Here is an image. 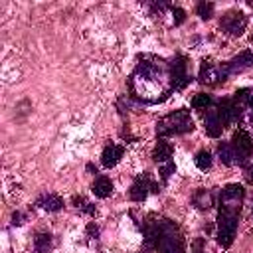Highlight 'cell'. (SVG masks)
<instances>
[{
	"mask_svg": "<svg viewBox=\"0 0 253 253\" xmlns=\"http://www.w3.org/2000/svg\"><path fill=\"white\" fill-rule=\"evenodd\" d=\"M170 12H172V20H174V26H180V24L186 20V12H184L180 6H170Z\"/></svg>",
	"mask_w": 253,
	"mask_h": 253,
	"instance_id": "cell-24",
	"label": "cell"
},
{
	"mask_svg": "<svg viewBox=\"0 0 253 253\" xmlns=\"http://www.w3.org/2000/svg\"><path fill=\"white\" fill-rule=\"evenodd\" d=\"M245 190L239 184H227L219 194V211H217V243L229 247L235 237Z\"/></svg>",
	"mask_w": 253,
	"mask_h": 253,
	"instance_id": "cell-2",
	"label": "cell"
},
{
	"mask_svg": "<svg viewBox=\"0 0 253 253\" xmlns=\"http://www.w3.org/2000/svg\"><path fill=\"white\" fill-rule=\"evenodd\" d=\"M245 178H247V182H251V184H253V164L245 168Z\"/></svg>",
	"mask_w": 253,
	"mask_h": 253,
	"instance_id": "cell-27",
	"label": "cell"
},
{
	"mask_svg": "<svg viewBox=\"0 0 253 253\" xmlns=\"http://www.w3.org/2000/svg\"><path fill=\"white\" fill-rule=\"evenodd\" d=\"M227 79V73H225V67L223 63H217L213 59H204L202 65H200V73H198V81L202 85H208V87H215L219 83H223Z\"/></svg>",
	"mask_w": 253,
	"mask_h": 253,
	"instance_id": "cell-6",
	"label": "cell"
},
{
	"mask_svg": "<svg viewBox=\"0 0 253 253\" xmlns=\"http://www.w3.org/2000/svg\"><path fill=\"white\" fill-rule=\"evenodd\" d=\"M251 6H253V2H251Z\"/></svg>",
	"mask_w": 253,
	"mask_h": 253,
	"instance_id": "cell-30",
	"label": "cell"
},
{
	"mask_svg": "<svg viewBox=\"0 0 253 253\" xmlns=\"http://www.w3.org/2000/svg\"><path fill=\"white\" fill-rule=\"evenodd\" d=\"M150 192L158 194L160 192V186H158V182L152 180V176L148 172H144V174H138L134 178V182H132V186L128 190V196H130L132 202H142V200H146V196Z\"/></svg>",
	"mask_w": 253,
	"mask_h": 253,
	"instance_id": "cell-9",
	"label": "cell"
},
{
	"mask_svg": "<svg viewBox=\"0 0 253 253\" xmlns=\"http://www.w3.org/2000/svg\"><path fill=\"white\" fill-rule=\"evenodd\" d=\"M196 12H198V16H200L202 20H210V18L213 16V4H211V2H200V4L196 6Z\"/></svg>",
	"mask_w": 253,
	"mask_h": 253,
	"instance_id": "cell-22",
	"label": "cell"
},
{
	"mask_svg": "<svg viewBox=\"0 0 253 253\" xmlns=\"http://www.w3.org/2000/svg\"><path fill=\"white\" fill-rule=\"evenodd\" d=\"M192 249H194V253H206V251H204V239L198 237V239L192 243Z\"/></svg>",
	"mask_w": 253,
	"mask_h": 253,
	"instance_id": "cell-26",
	"label": "cell"
},
{
	"mask_svg": "<svg viewBox=\"0 0 253 253\" xmlns=\"http://www.w3.org/2000/svg\"><path fill=\"white\" fill-rule=\"evenodd\" d=\"M192 107L196 111H208V109L213 107V99L208 93H196L194 99H192Z\"/></svg>",
	"mask_w": 253,
	"mask_h": 253,
	"instance_id": "cell-19",
	"label": "cell"
},
{
	"mask_svg": "<svg viewBox=\"0 0 253 253\" xmlns=\"http://www.w3.org/2000/svg\"><path fill=\"white\" fill-rule=\"evenodd\" d=\"M142 231L146 243L158 253H186V239L172 219L152 213L144 219Z\"/></svg>",
	"mask_w": 253,
	"mask_h": 253,
	"instance_id": "cell-3",
	"label": "cell"
},
{
	"mask_svg": "<svg viewBox=\"0 0 253 253\" xmlns=\"http://www.w3.org/2000/svg\"><path fill=\"white\" fill-rule=\"evenodd\" d=\"M229 144H231L233 154H235V164L243 166V164L251 158V154H253V140H251L249 132L243 130V128H237V130L233 132Z\"/></svg>",
	"mask_w": 253,
	"mask_h": 253,
	"instance_id": "cell-7",
	"label": "cell"
},
{
	"mask_svg": "<svg viewBox=\"0 0 253 253\" xmlns=\"http://www.w3.org/2000/svg\"><path fill=\"white\" fill-rule=\"evenodd\" d=\"M223 67H225L227 77H229V75H235V73H241V71H245V69H249V67H253V51H249V49L241 51L239 55H235V57H231L229 61H225Z\"/></svg>",
	"mask_w": 253,
	"mask_h": 253,
	"instance_id": "cell-12",
	"label": "cell"
},
{
	"mask_svg": "<svg viewBox=\"0 0 253 253\" xmlns=\"http://www.w3.org/2000/svg\"><path fill=\"white\" fill-rule=\"evenodd\" d=\"M194 162H196V166H198L200 170H210V168H211V154H210L208 150H200V152L196 154Z\"/></svg>",
	"mask_w": 253,
	"mask_h": 253,
	"instance_id": "cell-21",
	"label": "cell"
},
{
	"mask_svg": "<svg viewBox=\"0 0 253 253\" xmlns=\"http://www.w3.org/2000/svg\"><path fill=\"white\" fill-rule=\"evenodd\" d=\"M87 170H91V172H95V174H97V168H95L93 164H87Z\"/></svg>",
	"mask_w": 253,
	"mask_h": 253,
	"instance_id": "cell-29",
	"label": "cell"
},
{
	"mask_svg": "<svg viewBox=\"0 0 253 253\" xmlns=\"http://www.w3.org/2000/svg\"><path fill=\"white\" fill-rule=\"evenodd\" d=\"M219 28L229 36H241L247 28V16L241 10H227L219 18Z\"/></svg>",
	"mask_w": 253,
	"mask_h": 253,
	"instance_id": "cell-10",
	"label": "cell"
},
{
	"mask_svg": "<svg viewBox=\"0 0 253 253\" xmlns=\"http://www.w3.org/2000/svg\"><path fill=\"white\" fill-rule=\"evenodd\" d=\"M188 65H190L188 57H184V55H174L170 59V79H172V89L174 91H182L192 81Z\"/></svg>",
	"mask_w": 253,
	"mask_h": 253,
	"instance_id": "cell-8",
	"label": "cell"
},
{
	"mask_svg": "<svg viewBox=\"0 0 253 253\" xmlns=\"http://www.w3.org/2000/svg\"><path fill=\"white\" fill-rule=\"evenodd\" d=\"M217 156L225 166H233L235 164V154H233V148H231L229 142H219L217 144Z\"/></svg>",
	"mask_w": 253,
	"mask_h": 253,
	"instance_id": "cell-18",
	"label": "cell"
},
{
	"mask_svg": "<svg viewBox=\"0 0 253 253\" xmlns=\"http://www.w3.org/2000/svg\"><path fill=\"white\" fill-rule=\"evenodd\" d=\"M233 117L239 125H253V89H237L231 97Z\"/></svg>",
	"mask_w": 253,
	"mask_h": 253,
	"instance_id": "cell-5",
	"label": "cell"
},
{
	"mask_svg": "<svg viewBox=\"0 0 253 253\" xmlns=\"http://www.w3.org/2000/svg\"><path fill=\"white\" fill-rule=\"evenodd\" d=\"M174 170H176V166H174V162H172V160L164 162V164L160 166V178L166 182V180L170 178V174H174Z\"/></svg>",
	"mask_w": 253,
	"mask_h": 253,
	"instance_id": "cell-25",
	"label": "cell"
},
{
	"mask_svg": "<svg viewBox=\"0 0 253 253\" xmlns=\"http://www.w3.org/2000/svg\"><path fill=\"white\" fill-rule=\"evenodd\" d=\"M93 194L97 198H109L113 194V182L107 176H97L93 182Z\"/></svg>",
	"mask_w": 253,
	"mask_h": 253,
	"instance_id": "cell-17",
	"label": "cell"
},
{
	"mask_svg": "<svg viewBox=\"0 0 253 253\" xmlns=\"http://www.w3.org/2000/svg\"><path fill=\"white\" fill-rule=\"evenodd\" d=\"M34 249H36V253H47L51 249V235L49 233H38L34 239Z\"/></svg>",
	"mask_w": 253,
	"mask_h": 253,
	"instance_id": "cell-20",
	"label": "cell"
},
{
	"mask_svg": "<svg viewBox=\"0 0 253 253\" xmlns=\"http://www.w3.org/2000/svg\"><path fill=\"white\" fill-rule=\"evenodd\" d=\"M73 204H75V208H81V210H83V211H87V213H95L93 204H91V202H87L83 196H75V198H73Z\"/></svg>",
	"mask_w": 253,
	"mask_h": 253,
	"instance_id": "cell-23",
	"label": "cell"
},
{
	"mask_svg": "<svg viewBox=\"0 0 253 253\" xmlns=\"http://www.w3.org/2000/svg\"><path fill=\"white\" fill-rule=\"evenodd\" d=\"M12 223H14V225H20V223H22V213H20V211H16V213L12 215Z\"/></svg>",
	"mask_w": 253,
	"mask_h": 253,
	"instance_id": "cell-28",
	"label": "cell"
},
{
	"mask_svg": "<svg viewBox=\"0 0 253 253\" xmlns=\"http://www.w3.org/2000/svg\"><path fill=\"white\" fill-rule=\"evenodd\" d=\"M204 128H206V134L211 136V138H217V136L223 132L225 123H223V119L219 117L217 107H211V109L206 111V115H204Z\"/></svg>",
	"mask_w": 253,
	"mask_h": 253,
	"instance_id": "cell-11",
	"label": "cell"
},
{
	"mask_svg": "<svg viewBox=\"0 0 253 253\" xmlns=\"http://www.w3.org/2000/svg\"><path fill=\"white\" fill-rule=\"evenodd\" d=\"M128 91L136 101L146 105L166 101L174 91L170 61L156 55H142L128 77Z\"/></svg>",
	"mask_w": 253,
	"mask_h": 253,
	"instance_id": "cell-1",
	"label": "cell"
},
{
	"mask_svg": "<svg viewBox=\"0 0 253 253\" xmlns=\"http://www.w3.org/2000/svg\"><path fill=\"white\" fill-rule=\"evenodd\" d=\"M192 130H194V121H192L188 109H178L174 113H168L156 123L158 138H166V136H174V134H186Z\"/></svg>",
	"mask_w": 253,
	"mask_h": 253,
	"instance_id": "cell-4",
	"label": "cell"
},
{
	"mask_svg": "<svg viewBox=\"0 0 253 253\" xmlns=\"http://www.w3.org/2000/svg\"><path fill=\"white\" fill-rule=\"evenodd\" d=\"M36 206L45 210V211H59L63 208V200L59 196H55V194H43V196H40L36 200Z\"/></svg>",
	"mask_w": 253,
	"mask_h": 253,
	"instance_id": "cell-16",
	"label": "cell"
},
{
	"mask_svg": "<svg viewBox=\"0 0 253 253\" xmlns=\"http://www.w3.org/2000/svg\"><path fill=\"white\" fill-rule=\"evenodd\" d=\"M192 204H194L198 210H202V211H208V210H211V208H213V204H215V194H213V190H208V188H200V190L194 194V198H192Z\"/></svg>",
	"mask_w": 253,
	"mask_h": 253,
	"instance_id": "cell-14",
	"label": "cell"
},
{
	"mask_svg": "<svg viewBox=\"0 0 253 253\" xmlns=\"http://www.w3.org/2000/svg\"><path fill=\"white\" fill-rule=\"evenodd\" d=\"M172 154H174L172 144H170L166 138H158V140H156V146H154V150H152V158H154V162L164 164V162H168V160L172 158Z\"/></svg>",
	"mask_w": 253,
	"mask_h": 253,
	"instance_id": "cell-15",
	"label": "cell"
},
{
	"mask_svg": "<svg viewBox=\"0 0 253 253\" xmlns=\"http://www.w3.org/2000/svg\"><path fill=\"white\" fill-rule=\"evenodd\" d=\"M123 154H125V148L121 144H107L103 148V152H101V164L105 168H113V166H117L121 162Z\"/></svg>",
	"mask_w": 253,
	"mask_h": 253,
	"instance_id": "cell-13",
	"label": "cell"
}]
</instances>
